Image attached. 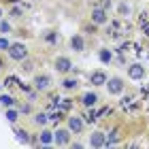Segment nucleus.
<instances>
[{
    "mask_svg": "<svg viewBox=\"0 0 149 149\" xmlns=\"http://www.w3.org/2000/svg\"><path fill=\"white\" fill-rule=\"evenodd\" d=\"M119 107H121V109H124L126 113L134 115V113L139 111V107H141V104H139V100L134 98V96H124V98L119 100Z\"/></svg>",
    "mask_w": 149,
    "mask_h": 149,
    "instance_id": "nucleus-1",
    "label": "nucleus"
},
{
    "mask_svg": "<svg viewBox=\"0 0 149 149\" xmlns=\"http://www.w3.org/2000/svg\"><path fill=\"white\" fill-rule=\"evenodd\" d=\"M124 32H128V24H124L121 19H117V22L109 24V28H107V34L113 36V38H119Z\"/></svg>",
    "mask_w": 149,
    "mask_h": 149,
    "instance_id": "nucleus-2",
    "label": "nucleus"
},
{
    "mask_svg": "<svg viewBox=\"0 0 149 149\" xmlns=\"http://www.w3.org/2000/svg\"><path fill=\"white\" fill-rule=\"evenodd\" d=\"M9 56L13 58V60H26V56H28V51H26V47L24 45H19V43H15V45H11L9 47Z\"/></svg>",
    "mask_w": 149,
    "mask_h": 149,
    "instance_id": "nucleus-3",
    "label": "nucleus"
},
{
    "mask_svg": "<svg viewBox=\"0 0 149 149\" xmlns=\"http://www.w3.org/2000/svg\"><path fill=\"white\" fill-rule=\"evenodd\" d=\"M56 68H58V72H70L72 70V62L68 58H58L56 60Z\"/></svg>",
    "mask_w": 149,
    "mask_h": 149,
    "instance_id": "nucleus-4",
    "label": "nucleus"
},
{
    "mask_svg": "<svg viewBox=\"0 0 149 149\" xmlns=\"http://www.w3.org/2000/svg\"><path fill=\"white\" fill-rule=\"evenodd\" d=\"M107 87H109V94H121L124 83H121V79H109L107 81Z\"/></svg>",
    "mask_w": 149,
    "mask_h": 149,
    "instance_id": "nucleus-5",
    "label": "nucleus"
},
{
    "mask_svg": "<svg viewBox=\"0 0 149 149\" xmlns=\"http://www.w3.org/2000/svg\"><path fill=\"white\" fill-rule=\"evenodd\" d=\"M128 74H130L132 79H143L145 77V68L141 64H132L130 68H128Z\"/></svg>",
    "mask_w": 149,
    "mask_h": 149,
    "instance_id": "nucleus-6",
    "label": "nucleus"
},
{
    "mask_svg": "<svg viewBox=\"0 0 149 149\" xmlns=\"http://www.w3.org/2000/svg\"><path fill=\"white\" fill-rule=\"evenodd\" d=\"M51 83V77H47V74H38V77L34 79V87L36 90H47Z\"/></svg>",
    "mask_w": 149,
    "mask_h": 149,
    "instance_id": "nucleus-7",
    "label": "nucleus"
},
{
    "mask_svg": "<svg viewBox=\"0 0 149 149\" xmlns=\"http://www.w3.org/2000/svg\"><path fill=\"white\" fill-rule=\"evenodd\" d=\"M107 19H109V17H107V11L104 9H96L92 13V22L94 24H107Z\"/></svg>",
    "mask_w": 149,
    "mask_h": 149,
    "instance_id": "nucleus-8",
    "label": "nucleus"
},
{
    "mask_svg": "<svg viewBox=\"0 0 149 149\" xmlns=\"http://www.w3.org/2000/svg\"><path fill=\"white\" fill-rule=\"evenodd\" d=\"M90 81H92L94 85H104V83H107V74H104L102 70H96V72L90 74Z\"/></svg>",
    "mask_w": 149,
    "mask_h": 149,
    "instance_id": "nucleus-9",
    "label": "nucleus"
},
{
    "mask_svg": "<svg viewBox=\"0 0 149 149\" xmlns=\"http://www.w3.org/2000/svg\"><path fill=\"white\" fill-rule=\"evenodd\" d=\"M53 134H56L53 139H56L58 145H66V143L70 141V132H68V130H58V132H53Z\"/></svg>",
    "mask_w": 149,
    "mask_h": 149,
    "instance_id": "nucleus-10",
    "label": "nucleus"
},
{
    "mask_svg": "<svg viewBox=\"0 0 149 149\" xmlns=\"http://www.w3.org/2000/svg\"><path fill=\"white\" fill-rule=\"evenodd\" d=\"M81 102H83V107H87V109H90V107H94V104L98 102V96H96L94 92H87V94H83Z\"/></svg>",
    "mask_w": 149,
    "mask_h": 149,
    "instance_id": "nucleus-11",
    "label": "nucleus"
},
{
    "mask_svg": "<svg viewBox=\"0 0 149 149\" xmlns=\"http://www.w3.org/2000/svg\"><path fill=\"white\" fill-rule=\"evenodd\" d=\"M104 141H107V139H104L102 132H94L92 136H90V145H92V147H102Z\"/></svg>",
    "mask_w": 149,
    "mask_h": 149,
    "instance_id": "nucleus-12",
    "label": "nucleus"
},
{
    "mask_svg": "<svg viewBox=\"0 0 149 149\" xmlns=\"http://www.w3.org/2000/svg\"><path fill=\"white\" fill-rule=\"evenodd\" d=\"M83 124H85V121L81 119V117H70L68 119V128H70L72 132H81V130H83Z\"/></svg>",
    "mask_w": 149,
    "mask_h": 149,
    "instance_id": "nucleus-13",
    "label": "nucleus"
},
{
    "mask_svg": "<svg viewBox=\"0 0 149 149\" xmlns=\"http://www.w3.org/2000/svg\"><path fill=\"white\" fill-rule=\"evenodd\" d=\"M70 45H72V49H74V51H83V38H81L79 34L70 38Z\"/></svg>",
    "mask_w": 149,
    "mask_h": 149,
    "instance_id": "nucleus-14",
    "label": "nucleus"
},
{
    "mask_svg": "<svg viewBox=\"0 0 149 149\" xmlns=\"http://www.w3.org/2000/svg\"><path fill=\"white\" fill-rule=\"evenodd\" d=\"M139 24H141V28H143V32L149 36V19H147V15H145V13L139 17Z\"/></svg>",
    "mask_w": 149,
    "mask_h": 149,
    "instance_id": "nucleus-15",
    "label": "nucleus"
},
{
    "mask_svg": "<svg viewBox=\"0 0 149 149\" xmlns=\"http://www.w3.org/2000/svg\"><path fill=\"white\" fill-rule=\"evenodd\" d=\"M96 119H98V111L90 109V111L85 113V119H83V121H87V124H94V121H96Z\"/></svg>",
    "mask_w": 149,
    "mask_h": 149,
    "instance_id": "nucleus-16",
    "label": "nucleus"
},
{
    "mask_svg": "<svg viewBox=\"0 0 149 149\" xmlns=\"http://www.w3.org/2000/svg\"><path fill=\"white\" fill-rule=\"evenodd\" d=\"M117 141H119V132H117V130H113V132H111V136L104 141V147H109V145H115Z\"/></svg>",
    "mask_w": 149,
    "mask_h": 149,
    "instance_id": "nucleus-17",
    "label": "nucleus"
},
{
    "mask_svg": "<svg viewBox=\"0 0 149 149\" xmlns=\"http://www.w3.org/2000/svg\"><path fill=\"white\" fill-rule=\"evenodd\" d=\"M0 104L2 107H13L15 104V98L13 96H0Z\"/></svg>",
    "mask_w": 149,
    "mask_h": 149,
    "instance_id": "nucleus-18",
    "label": "nucleus"
},
{
    "mask_svg": "<svg viewBox=\"0 0 149 149\" xmlns=\"http://www.w3.org/2000/svg\"><path fill=\"white\" fill-rule=\"evenodd\" d=\"M98 58H100V62H111V58H113V56H111V51H109V49H102V51L98 53Z\"/></svg>",
    "mask_w": 149,
    "mask_h": 149,
    "instance_id": "nucleus-19",
    "label": "nucleus"
},
{
    "mask_svg": "<svg viewBox=\"0 0 149 149\" xmlns=\"http://www.w3.org/2000/svg\"><path fill=\"white\" fill-rule=\"evenodd\" d=\"M51 141H53V132H43L40 134V143L43 145H49Z\"/></svg>",
    "mask_w": 149,
    "mask_h": 149,
    "instance_id": "nucleus-20",
    "label": "nucleus"
},
{
    "mask_svg": "<svg viewBox=\"0 0 149 149\" xmlns=\"http://www.w3.org/2000/svg\"><path fill=\"white\" fill-rule=\"evenodd\" d=\"M34 121H36L38 126H45L47 121H49V115H45V113H38L36 117H34Z\"/></svg>",
    "mask_w": 149,
    "mask_h": 149,
    "instance_id": "nucleus-21",
    "label": "nucleus"
},
{
    "mask_svg": "<svg viewBox=\"0 0 149 149\" xmlns=\"http://www.w3.org/2000/svg\"><path fill=\"white\" fill-rule=\"evenodd\" d=\"M45 40H47V43H58L60 36H58V32H47V34H45Z\"/></svg>",
    "mask_w": 149,
    "mask_h": 149,
    "instance_id": "nucleus-22",
    "label": "nucleus"
},
{
    "mask_svg": "<svg viewBox=\"0 0 149 149\" xmlns=\"http://www.w3.org/2000/svg\"><path fill=\"white\" fill-rule=\"evenodd\" d=\"M62 85L66 87V90H74V87H77L79 83H77V79H66V81H64Z\"/></svg>",
    "mask_w": 149,
    "mask_h": 149,
    "instance_id": "nucleus-23",
    "label": "nucleus"
},
{
    "mask_svg": "<svg viewBox=\"0 0 149 149\" xmlns=\"http://www.w3.org/2000/svg\"><path fill=\"white\" fill-rule=\"evenodd\" d=\"M15 134H17V141H22V143H28V141H30V139H28V132H26V130H17Z\"/></svg>",
    "mask_w": 149,
    "mask_h": 149,
    "instance_id": "nucleus-24",
    "label": "nucleus"
},
{
    "mask_svg": "<svg viewBox=\"0 0 149 149\" xmlns=\"http://www.w3.org/2000/svg\"><path fill=\"white\" fill-rule=\"evenodd\" d=\"M15 83H19V79H17V77H13V74H11V77H6V81H4V85H6V87H11V85H15Z\"/></svg>",
    "mask_w": 149,
    "mask_h": 149,
    "instance_id": "nucleus-25",
    "label": "nucleus"
},
{
    "mask_svg": "<svg viewBox=\"0 0 149 149\" xmlns=\"http://www.w3.org/2000/svg\"><path fill=\"white\" fill-rule=\"evenodd\" d=\"M6 119H9V121H17V111L9 109V111H6Z\"/></svg>",
    "mask_w": 149,
    "mask_h": 149,
    "instance_id": "nucleus-26",
    "label": "nucleus"
},
{
    "mask_svg": "<svg viewBox=\"0 0 149 149\" xmlns=\"http://www.w3.org/2000/svg\"><path fill=\"white\" fill-rule=\"evenodd\" d=\"M0 30H2L4 34H6V32H11V26L6 24V22H0Z\"/></svg>",
    "mask_w": 149,
    "mask_h": 149,
    "instance_id": "nucleus-27",
    "label": "nucleus"
},
{
    "mask_svg": "<svg viewBox=\"0 0 149 149\" xmlns=\"http://www.w3.org/2000/svg\"><path fill=\"white\" fill-rule=\"evenodd\" d=\"M9 47H11L9 40H6V38H0V49H9Z\"/></svg>",
    "mask_w": 149,
    "mask_h": 149,
    "instance_id": "nucleus-28",
    "label": "nucleus"
},
{
    "mask_svg": "<svg viewBox=\"0 0 149 149\" xmlns=\"http://www.w3.org/2000/svg\"><path fill=\"white\" fill-rule=\"evenodd\" d=\"M107 113H111V107H102V109L98 111V117H102V115H107Z\"/></svg>",
    "mask_w": 149,
    "mask_h": 149,
    "instance_id": "nucleus-29",
    "label": "nucleus"
},
{
    "mask_svg": "<svg viewBox=\"0 0 149 149\" xmlns=\"http://www.w3.org/2000/svg\"><path fill=\"white\" fill-rule=\"evenodd\" d=\"M11 15H13V17H19V15H22V9H19V6H15V9L11 11Z\"/></svg>",
    "mask_w": 149,
    "mask_h": 149,
    "instance_id": "nucleus-30",
    "label": "nucleus"
},
{
    "mask_svg": "<svg viewBox=\"0 0 149 149\" xmlns=\"http://www.w3.org/2000/svg\"><path fill=\"white\" fill-rule=\"evenodd\" d=\"M128 11H130V9H128L126 4H119V13H121V15H124V13H128Z\"/></svg>",
    "mask_w": 149,
    "mask_h": 149,
    "instance_id": "nucleus-31",
    "label": "nucleus"
},
{
    "mask_svg": "<svg viewBox=\"0 0 149 149\" xmlns=\"http://www.w3.org/2000/svg\"><path fill=\"white\" fill-rule=\"evenodd\" d=\"M22 68H24V70H32V64H30V62H26V64L22 66Z\"/></svg>",
    "mask_w": 149,
    "mask_h": 149,
    "instance_id": "nucleus-32",
    "label": "nucleus"
},
{
    "mask_svg": "<svg viewBox=\"0 0 149 149\" xmlns=\"http://www.w3.org/2000/svg\"><path fill=\"white\" fill-rule=\"evenodd\" d=\"M9 2H19V0H9Z\"/></svg>",
    "mask_w": 149,
    "mask_h": 149,
    "instance_id": "nucleus-33",
    "label": "nucleus"
},
{
    "mask_svg": "<svg viewBox=\"0 0 149 149\" xmlns=\"http://www.w3.org/2000/svg\"><path fill=\"white\" fill-rule=\"evenodd\" d=\"M0 68H2V60H0Z\"/></svg>",
    "mask_w": 149,
    "mask_h": 149,
    "instance_id": "nucleus-34",
    "label": "nucleus"
},
{
    "mask_svg": "<svg viewBox=\"0 0 149 149\" xmlns=\"http://www.w3.org/2000/svg\"><path fill=\"white\" fill-rule=\"evenodd\" d=\"M0 90H2V83H0Z\"/></svg>",
    "mask_w": 149,
    "mask_h": 149,
    "instance_id": "nucleus-35",
    "label": "nucleus"
},
{
    "mask_svg": "<svg viewBox=\"0 0 149 149\" xmlns=\"http://www.w3.org/2000/svg\"><path fill=\"white\" fill-rule=\"evenodd\" d=\"M0 17H2V11H0Z\"/></svg>",
    "mask_w": 149,
    "mask_h": 149,
    "instance_id": "nucleus-36",
    "label": "nucleus"
}]
</instances>
